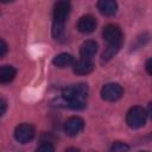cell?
<instances>
[{"instance_id":"4","label":"cell","mask_w":152,"mask_h":152,"mask_svg":"<svg viewBox=\"0 0 152 152\" xmlns=\"http://www.w3.org/2000/svg\"><path fill=\"white\" fill-rule=\"evenodd\" d=\"M147 112L139 106L132 107L126 114V124L131 128H140L146 124Z\"/></svg>"},{"instance_id":"1","label":"cell","mask_w":152,"mask_h":152,"mask_svg":"<svg viewBox=\"0 0 152 152\" xmlns=\"http://www.w3.org/2000/svg\"><path fill=\"white\" fill-rule=\"evenodd\" d=\"M102 37L107 43V48L102 53V61H109L120 50L124 42V36L118 25L109 24L103 28Z\"/></svg>"},{"instance_id":"15","label":"cell","mask_w":152,"mask_h":152,"mask_svg":"<svg viewBox=\"0 0 152 152\" xmlns=\"http://www.w3.org/2000/svg\"><path fill=\"white\" fill-rule=\"evenodd\" d=\"M112 151H116V152H120V151H128L129 150V146H127L126 144L124 142H120V141H116L113 144V146L110 147Z\"/></svg>"},{"instance_id":"13","label":"cell","mask_w":152,"mask_h":152,"mask_svg":"<svg viewBox=\"0 0 152 152\" xmlns=\"http://www.w3.org/2000/svg\"><path fill=\"white\" fill-rule=\"evenodd\" d=\"M17 70L12 65H2L0 66V83H10L15 77Z\"/></svg>"},{"instance_id":"8","label":"cell","mask_w":152,"mask_h":152,"mask_svg":"<svg viewBox=\"0 0 152 152\" xmlns=\"http://www.w3.org/2000/svg\"><path fill=\"white\" fill-rule=\"evenodd\" d=\"M96 28V19L91 14H86L80 18L77 23V30L83 34H89Z\"/></svg>"},{"instance_id":"11","label":"cell","mask_w":152,"mask_h":152,"mask_svg":"<svg viewBox=\"0 0 152 152\" xmlns=\"http://www.w3.org/2000/svg\"><path fill=\"white\" fill-rule=\"evenodd\" d=\"M97 51V43L95 40H86L80 49V55L82 58H91Z\"/></svg>"},{"instance_id":"5","label":"cell","mask_w":152,"mask_h":152,"mask_svg":"<svg viewBox=\"0 0 152 152\" xmlns=\"http://www.w3.org/2000/svg\"><path fill=\"white\" fill-rule=\"evenodd\" d=\"M122 94H124L122 87L119 83H114V82L104 84L101 89V97L108 102L118 101L122 96Z\"/></svg>"},{"instance_id":"9","label":"cell","mask_w":152,"mask_h":152,"mask_svg":"<svg viewBox=\"0 0 152 152\" xmlns=\"http://www.w3.org/2000/svg\"><path fill=\"white\" fill-rule=\"evenodd\" d=\"M97 10L106 17H112L118 11V4L115 0H100L97 2Z\"/></svg>"},{"instance_id":"6","label":"cell","mask_w":152,"mask_h":152,"mask_svg":"<svg viewBox=\"0 0 152 152\" xmlns=\"http://www.w3.org/2000/svg\"><path fill=\"white\" fill-rule=\"evenodd\" d=\"M34 134H36L34 127L30 124H20L19 126L15 127L14 131V138L20 144H26L31 141L34 138Z\"/></svg>"},{"instance_id":"12","label":"cell","mask_w":152,"mask_h":152,"mask_svg":"<svg viewBox=\"0 0 152 152\" xmlns=\"http://www.w3.org/2000/svg\"><path fill=\"white\" fill-rule=\"evenodd\" d=\"M52 63L57 68H68V66H71L75 61H74V57L70 55V53H59L53 59H52Z\"/></svg>"},{"instance_id":"18","label":"cell","mask_w":152,"mask_h":152,"mask_svg":"<svg viewBox=\"0 0 152 152\" xmlns=\"http://www.w3.org/2000/svg\"><path fill=\"white\" fill-rule=\"evenodd\" d=\"M150 59H147V62H146V70H147V72L148 74H151V69H150Z\"/></svg>"},{"instance_id":"2","label":"cell","mask_w":152,"mask_h":152,"mask_svg":"<svg viewBox=\"0 0 152 152\" xmlns=\"http://www.w3.org/2000/svg\"><path fill=\"white\" fill-rule=\"evenodd\" d=\"M88 95V86L80 83L63 89L62 97L66 107L71 109H83L86 107V97Z\"/></svg>"},{"instance_id":"7","label":"cell","mask_w":152,"mask_h":152,"mask_svg":"<svg viewBox=\"0 0 152 152\" xmlns=\"http://www.w3.org/2000/svg\"><path fill=\"white\" fill-rule=\"evenodd\" d=\"M84 127V121L80 116H71L64 122V131L68 135L75 137L82 132Z\"/></svg>"},{"instance_id":"3","label":"cell","mask_w":152,"mask_h":152,"mask_svg":"<svg viewBox=\"0 0 152 152\" xmlns=\"http://www.w3.org/2000/svg\"><path fill=\"white\" fill-rule=\"evenodd\" d=\"M70 12V0H58L53 7V25L52 34L56 39L62 38L64 32V24Z\"/></svg>"},{"instance_id":"17","label":"cell","mask_w":152,"mask_h":152,"mask_svg":"<svg viewBox=\"0 0 152 152\" xmlns=\"http://www.w3.org/2000/svg\"><path fill=\"white\" fill-rule=\"evenodd\" d=\"M6 109H7V103H6V101L2 100V99H0V118L5 114Z\"/></svg>"},{"instance_id":"10","label":"cell","mask_w":152,"mask_h":152,"mask_svg":"<svg viewBox=\"0 0 152 152\" xmlns=\"http://www.w3.org/2000/svg\"><path fill=\"white\" fill-rule=\"evenodd\" d=\"M74 72L77 75H88L94 70V64L90 58H82L74 63Z\"/></svg>"},{"instance_id":"16","label":"cell","mask_w":152,"mask_h":152,"mask_svg":"<svg viewBox=\"0 0 152 152\" xmlns=\"http://www.w3.org/2000/svg\"><path fill=\"white\" fill-rule=\"evenodd\" d=\"M7 50H8V46H7V43L0 38V58L4 57L6 53H7Z\"/></svg>"},{"instance_id":"19","label":"cell","mask_w":152,"mask_h":152,"mask_svg":"<svg viewBox=\"0 0 152 152\" xmlns=\"http://www.w3.org/2000/svg\"><path fill=\"white\" fill-rule=\"evenodd\" d=\"M12 1H14V0H0V2H2V4H8V2H12Z\"/></svg>"},{"instance_id":"14","label":"cell","mask_w":152,"mask_h":152,"mask_svg":"<svg viewBox=\"0 0 152 152\" xmlns=\"http://www.w3.org/2000/svg\"><path fill=\"white\" fill-rule=\"evenodd\" d=\"M37 151H39V152H53L55 147L51 144V141H42V144L37 147Z\"/></svg>"}]
</instances>
